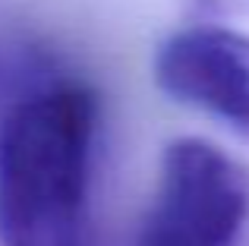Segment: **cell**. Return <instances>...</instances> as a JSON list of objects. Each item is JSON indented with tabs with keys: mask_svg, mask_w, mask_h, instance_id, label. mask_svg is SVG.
Here are the masks:
<instances>
[{
	"mask_svg": "<svg viewBox=\"0 0 249 246\" xmlns=\"http://www.w3.org/2000/svg\"><path fill=\"white\" fill-rule=\"evenodd\" d=\"M98 95L63 79L0 117V243L85 246Z\"/></svg>",
	"mask_w": 249,
	"mask_h": 246,
	"instance_id": "6da1fadb",
	"label": "cell"
},
{
	"mask_svg": "<svg viewBox=\"0 0 249 246\" xmlns=\"http://www.w3.org/2000/svg\"><path fill=\"white\" fill-rule=\"evenodd\" d=\"M164 95L249 136V35L224 25H189L155 54Z\"/></svg>",
	"mask_w": 249,
	"mask_h": 246,
	"instance_id": "3957f363",
	"label": "cell"
},
{
	"mask_svg": "<svg viewBox=\"0 0 249 246\" xmlns=\"http://www.w3.org/2000/svg\"><path fill=\"white\" fill-rule=\"evenodd\" d=\"M249 218V180L214 142L174 139L136 246H233Z\"/></svg>",
	"mask_w": 249,
	"mask_h": 246,
	"instance_id": "7a4b0ae2",
	"label": "cell"
}]
</instances>
